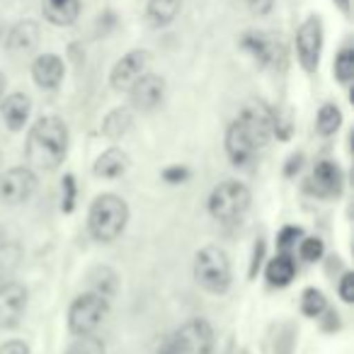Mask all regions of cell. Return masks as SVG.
<instances>
[{
	"label": "cell",
	"instance_id": "cell-1",
	"mask_svg": "<svg viewBox=\"0 0 354 354\" xmlns=\"http://www.w3.org/2000/svg\"><path fill=\"white\" fill-rule=\"evenodd\" d=\"M272 133V112L265 104H250L226 131V153L233 165H245L260 148L267 146Z\"/></svg>",
	"mask_w": 354,
	"mask_h": 354
},
{
	"label": "cell",
	"instance_id": "cell-2",
	"mask_svg": "<svg viewBox=\"0 0 354 354\" xmlns=\"http://www.w3.org/2000/svg\"><path fill=\"white\" fill-rule=\"evenodd\" d=\"M68 151V129L59 117H41L30 129L27 160L39 170H56Z\"/></svg>",
	"mask_w": 354,
	"mask_h": 354
},
{
	"label": "cell",
	"instance_id": "cell-3",
	"mask_svg": "<svg viewBox=\"0 0 354 354\" xmlns=\"http://www.w3.org/2000/svg\"><path fill=\"white\" fill-rule=\"evenodd\" d=\"M129 221V207L117 194H102L93 202L88 216V226L95 241L114 243L124 233Z\"/></svg>",
	"mask_w": 354,
	"mask_h": 354
},
{
	"label": "cell",
	"instance_id": "cell-4",
	"mask_svg": "<svg viewBox=\"0 0 354 354\" xmlns=\"http://www.w3.org/2000/svg\"><path fill=\"white\" fill-rule=\"evenodd\" d=\"M194 279L209 294H223L231 286V262L218 245H207L194 257Z\"/></svg>",
	"mask_w": 354,
	"mask_h": 354
},
{
	"label": "cell",
	"instance_id": "cell-5",
	"mask_svg": "<svg viewBox=\"0 0 354 354\" xmlns=\"http://www.w3.org/2000/svg\"><path fill=\"white\" fill-rule=\"evenodd\" d=\"M214 344L212 325L204 318L187 320L175 335L165 339L158 354H209Z\"/></svg>",
	"mask_w": 354,
	"mask_h": 354
},
{
	"label": "cell",
	"instance_id": "cell-6",
	"mask_svg": "<svg viewBox=\"0 0 354 354\" xmlns=\"http://www.w3.org/2000/svg\"><path fill=\"white\" fill-rule=\"evenodd\" d=\"M250 207V192L245 185L236 180H226L218 187H214L209 197V214L221 223H233L243 216Z\"/></svg>",
	"mask_w": 354,
	"mask_h": 354
},
{
	"label": "cell",
	"instance_id": "cell-7",
	"mask_svg": "<svg viewBox=\"0 0 354 354\" xmlns=\"http://www.w3.org/2000/svg\"><path fill=\"white\" fill-rule=\"evenodd\" d=\"M109 313V299L88 291L80 294L78 299L71 304L68 310V328L73 335H93L100 325L104 323Z\"/></svg>",
	"mask_w": 354,
	"mask_h": 354
},
{
	"label": "cell",
	"instance_id": "cell-8",
	"mask_svg": "<svg viewBox=\"0 0 354 354\" xmlns=\"http://www.w3.org/2000/svg\"><path fill=\"white\" fill-rule=\"evenodd\" d=\"M320 51H323V22L318 15H310L296 32V54H299L304 71L308 73L318 71Z\"/></svg>",
	"mask_w": 354,
	"mask_h": 354
},
{
	"label": "cell",
	"instance_id": "cell-9",
	"mask_svg": "<svg viewBox=\"0 0 354 354\" xmlns=\"http://www.w3.org/2000/svg\"><path fill=\"white\" fill-rule=\"evenodd\" d=\"M27 308V289L20 281H0V330H12L20 325Z\"/></svg>",
	"mask_w": 354,
	"mask_h": 354
},
{
	"label": "cell",
	"instance_id": "cell-10",
	"mask_svg": "<svg viewBox=\"0 0 354 354\" xmlns=\"http://www.w3.org/2000/svg\"><path fill=\"white\" fill-rule=\"evenodd\" d=\"M148 66H151V54L146 49L129 51L114 64L112 73H109V83L114 90H129L143 73H148Z\"/></svg>",
	"mask_w": 354,
	"mask_h": 354
},
{
	"label": "cell",
	"instance_id": "cell-11",
	"mask_svg": "<svg viewBox=\"0 0 354 354\" xmlns=\"http://www.w3.org/2000/svg\"><path fill=\"white\" fill-rule=\"evenodd\" d=\"M37 177L30 167H12L0 177V199L6 204H22L32 197Z\"/></svg>",
	"mask_w": 354,
	"mask_h": 354
},
{
	"label": "cell",
	"instance_id": "cell-12",
	"mask_svg": "<svg viewBox=\"0 0 354 354\" xmlns=\"http://www.w3.org/2000/svg\"><path fill=\"white\" fill-rule=\"evenodd\" d=\"M241 46L250 51L262 66H277L284 61V46H281L279 37L267 35V32H245Z\"/></svg>",
	"mask_w": 354,
	"mask_h": 354
},
{
	"label": "cell",
	"instance_id": "cell-13",
	"mask_svg": "<svg viewBox=\"0 0 354 354\" xmlns=\"http://www.w3.org/2000/svg\"><path fill=\"white\" fill-rule=\"evenodd\" d=\"M131 93V102L138 109H153L160 104L162 95H165V80L156 73H143L136 83L129 88Z\"/></svg>",
	"mask_w": 354,
	"mask_h": 354
},
{
	"label": "cell",
	"instance_id": "cell-14",
	"mask_svg": "<svg viewBox=\"0 0 354 354\" xmlns=\"http://www.w3.org/2000/svg\"><path fill=\"white\" fill-rule=\"evenodd\" d=\"M64 73H66L64 61L56 54H44L32 64V78L44 90H54L64 80Z\"/></svg>",
	"mask_w": 354,
	"mask_h": 354
},
{
	"label": "cell",
	"instance_id": "cell-15",
	"mask_svg": "<svg viewBox=\"0 0 354 354\" xmlns=\"http://www.w3.org/2000/svg\"><path fill=\"white\" fill-rule=\"evenodd\" d=\"M339 187H342V172H339V167L330 160H320L313 170V177H310V189L318 197H333V194L339 192Z\"/></svg>",
	"mask_w": 354,
	"mask_h": 354
},
{
	"label": "cell",
	"instance_id": "cell-16",
	"mask_svg": "<svg viewBox=\"0 0 354 354\" xmlns=\"http://www.w3.org/2000/svg\"><path fill=\"white\" fill-rule=\"evenodd\" d=\"M0 112H3V119L6 124L12 129V131H20L22 127L27 124L30 119V109H32V102L25 93H12L8 95L6 100H0Z\"/></svg>",
	"mask_w": 354,
	"mask_h": 354
},
{
	"label": "cell",
	"instance_id": "cell-17",
	"mask_svg": "<svg viewBox=\"0 0 354 354\" xmlns=\"http://www.w3.org/2000/svg\"><path fill=\"white\" fill-rule=\"evenodd\" d=\"M39 44V25L32 20H22L8 35V49L22 54V51H32Z\"/></svg>",
	"mask_w": 354,
	"mask_h": 354
},
{
	"label": "cell",
	"instance_id": "cell-18",
	"mask_svg": "<svg viewBox=\"0 0 354 354\" xmlns=\"http://www.w3.org/2000/svg\"><path fill=\"white\" fill-rule=\"evenodd\" d=\"M41 12L44 17L56 27H68L78 20L80 15V0H66L61 6H54V3H41Z\"/></svg>",
	"mask_w": 354,
	"mask_h": 354
},
{
	"label": "cell",
	"instance_id": "cell-19",
	"mask_svg": "<svg viewBox=\"0 0 354 354\" xmlns=\"http://www.w3.org/2000/svg\"><path fill=\"white\" fill-rule=\"evenodd\" d=\"M129 167V156L122 148H109L95 162V175L100 177H119L124 175Z\"/></svg>",
	"mask_w": 354,
	"mask_h": 354
},
{
	"label": "cell",
	"instance_id": "cell-20",
	"mask_svg": "<svg viewBox=\"0 0 354 354\" xmlns=\"http://www.w3.org/2000/svg\"><path fill=\"white\" fill-rule=\"evenodd\" d=\"M183 10V0H148V22L153 27H165Z\"/></svg>",
	"mask_w": 354,
	"mask_h": 354
},
{
	"label": "cell",
	"instance_id": "cell-21",
	"mask_svg": "<svg viewBox=\"0 0 354 354\" xmlns=\"http://www.w3.org/2000/svg\"><path fill=\"white\" fill-rule=\"evenodd\" d=\"M131 122H133L131 109H129V107H119V109H114V112H109L107 117H104L102 133L107 138H112V141H117V138H122L124 133L131 129Z\"/></svg>",
	"mask_w": 354,
	"mask_h": 354
},
{
	"label": "cell",
	"instance_id": "cell-22",
	"mask_svg": "<svg viewBox=\"0 0 354 354\" xmlns=\"http://www.w3.org/2000/svg\"><path fill=\"white\" fill-rule=\"evenodd\" d=\"M296 274V267H294V260L289 255H277L274 260L267 265V281L272 286H286L291 284Z\"/></svg>",
	"mask_w": 354,
	"mask_h": 354
},
{
	"label": "cell",
	"instance_id": "cell-23",
	"mask_svg": "<svg viewBox=\"0 0 354 354\" xmlns=\"http://www.w3.org/2000/svg\"><path fill=\"white\" fill-rule=\"evenodd\" d=\"M339 124H342V112L335 104H323L318 119H315V129H318L320 136H333L339 129Z\"/></svg>",
	"mask_w": 354,
	"mask_h": 354
},
{
	"label": "cell",
	"instance_id": "cell-24",
	"mask_svg": "<svg viewBox=\"0 0 354 354\" xmlns=\"http://www.w3.org/2000/svg\"><path fill=\"white\" fill-rule=\"evenodd\" d=\"M117 274H114L109 267H100V270H95L93 274V291L100 296H104V299H112L114 294H117Z\"/></svg>",
	"mask_w": 354,
	"mask_h": 354
},
{
	"label": "cell",
	"instance_id": "cell-25",
	"mask_svg": "<svg viewBox=\"0 0 354 354\" xmlns=\"http://www.w3.org/2000/svg\"><path fill=\"white\" fill-rule=\"evenodd\" d=\"M335 78L339 80V83H352L354 78V49H342L337 54V59H335Z\"/></svg>",
	"mask_w": 354,
	"mask_h": 354
},
{
	"label": "cell",
	"instance_id": "cell-26",
	"mask_svg": "<svg viewBox=\"0 0 354 354\" xmlns=\"http://www.w3.org/2000/svg\"><path fill=\"white\" fill-rule=\"evenodd\" d=\"M66 354H104V344L95 335H78L75 342L66 349Z\"/></svg>",
	"mask_w": 354,
	"mask_h": 354
},
{
	"label": "cell",
	"instance_id": "cell-27",
	"mask_svg": "<svg viewBox=\"0 0 354 354\" xmlns=\"http://www.w3.org/2000/svg\"><path fill=\"white\" fill-rule=\"evenodd\" d=\"M325 306H328V301H325L323 291H318V289H306L304 291V299H301V310H304L306 315H310V318H318V315L325 310Z\"/></svg>",
	"mask_w": 354,
	"mask_h": 354
},
{
	"label": "cell",
	"instance_id": "cell-28",
	"mask_svg": "<svg viewBox=\"0 0 354 354\" xmlns=\"http://www.w3.org/2000/svg\"><path fill=\"white\" fill-rule=\"evenodd\" d=\"M17 257H20V250L12 245H0V281H8L12 274V270L17 267Z\"/></svg>",
	"mask_w": 354,
	"mask_h": 354
},
{
	"label": "cell",
	"instance_id": "cell-29",
	"mask_svg": "<svg viewBox=\"0 0 354 354\" xmlns=\"http://www.w3.org/2000/svg\"><path fill=\"white\" fill-rule=\"evenodd\" d=\"M323 241L320 238H304L301 241V257H304L306 262H315L323 257Z\"/></svg>",
	"mask_w": 354,
	"mask_h": 354
},
{
	"label": "cell",
	"instance_id": "cell-30",
	"mask_svg": "<svg viewBox=\"0 0 354 354\" xmlns=\"http://www.w3.org/2000/svg\"><path fill=\"white\" fill-rule=\"evenodd\" d=\"M75 204V180L73 175L64 177V212H73Z\"/></svg>",
	"mask_w": 354,
	"mask_h": 354
},
{
	"label": "cell",
	"instance_id": "cell-31",
	"mask_svg": "<svg viewBox=\"0 0 354 354\" xmlns=\"http://www.w3.org/2000/svg\"><path fill=\"white\" fill-rule=\"evenodd\" d=\"M339 299H342L344 304H352L354 301V274L352 272H347V274L342 277V281H339Z\"/></svg>",
	"mask_w": 354,
	"mask_h": 354
},
{
	"label": "cell",
	"instance_id": "cell-32",
	"mask_svg": "<svg viewBox=\"0 0 354 354\" xmlns=\"http://www.w3.org/2000/svg\"><path fill=\"white\" fill-rule=\"evenodd\" d=\"M304 236V231L301 228H296V226H289V228H284V231L279 233V248H291V245H296V241Z\"/></svg>",
	"mask_w": 354,
	"mask_h": 354
},
{
	"label": "cell",
	"instance_id": "cell-33",
	"mask_svg": "<svg viewBox=\"0 0 354 354\" xmlns=\"http://www.w3.org/2000/svg\"><path fill=\"white\" fill-rule=\"evenodd\" d=\"M162 177H165V183L177 185V183H185V180H187V177H189V170H187V167L175 165V167H167V170L162 172Z\"/></svg>",
	"mask_w": 354,
	"mask_h": 354
},
{
	"label": "cell",
	"instance_id": "cell-34",
	"mask_svg": "<svg viewBox=\"0 0 354 354\" xmlns=\"http://www.w3.org/2000/svg\"><path fill=\"white\" fill-rule=\"evenodd\" d=\"M248 8H250L252 15L265 17V15H270L272 8H274V0H248Z\"/></svg>",
	"mask_w": 354,
	"mask_h": 354
},
{
	"label": "cell",
	"instance_id": "cell-35",
	"mask_svg": "<svg viewBox=\"0 0 354 354\" xmlns=\"http://www.w3.org/2000/svg\"><path fill=\"white\" fill-rule=\"evenodd\" d=\"M0 354H30V347L22 339H10V342L0 344Z\"/></svg>",
	"mask_w": 354,
	"mask_h": 354
},
{
	"label": "cell",
	"instance_id": "cell-36",
	"mask_svg": "<svg viewBox=\"0 0 354 354\" xmlns=\"http://www.w3.org/2000/svg\"><path fill=\"white\" fill-rule=\"evenodd\" d=\"M262 252H265V243H257L255 245V255H252V265H250V277H255L257 267H260V260H262Z\"/></svg>",
	"mask_w": 354,
	"mask_h": 354
},
{
	"label": "cell",
	"instance_id": "cell-37",
	"mask_svg": "<svg viewBox=\"0 0 354 354\" xmlns=\"http://www.w3.org/2000/svg\"><path fill=\"white\" fill-rule=\"evenodd\" d=\"M299 167H301V156H294L289 160V165H286V175H291V172L299 170Z\"/></svg>",
	"mask_w": 354,
	"mask_h": 354
},
{
	"label": "cell",
	"instance_id": "cell-38",
	"mask_svg": "<svg viewBox=\"0 0 354 354\" xmlns=\"http://www.w3.org/2000/svg\"><path fill=\"white\" fill-rule=\"evenodd\" d=\"M333 3L339 8V10L344 12V15H349V10H352V6H349V0H333Z\"/></svg>",
	"mask_w": 354,
	"mask_h": 354
},
{
	"label": "cell",
	"instance_id": "cell-39",
	"mask_svg": "<svg viewBox=\"0 0 354 354\" xmlns=\"http://www.w3.org/2000/svg\"><path fill=\"white\" fill-rule=\"evenodd\" d=\"M6 85H8V80H6V75L0 73V100H3V95H6Z\"/></svg>",
	"mask_w": 354,
	"mask_h": 354
},
{
	"label": "cell",
	"instance_id": "cell-40",
	"mask_svg": "<svg viewBox=\"0 0 354 354\" xmlns=\"http://www.w3.org/2000/svg\"><path fill=\"white\" fill-rule=\"evenodd\" d=\"M6 231H3V228H0V245H6Z\"/></svg>",
	"mask_w": 354,
	"mask_h": 354
},
{
	"label": "cell",
	"instance_id": "cell-41",
	"mask_svg": "<svg viewBox=\"0 0 354 354\" xmlns=\"http://www.w3.org/2000/svg\"><path fill=\"white\" fill-rule=\"evenodd\" d=\"M46 3H54V6H61V3H66V0H46Z\"/></svg>",
	"mask_w": 354,
	"mask_h": 354
},
{
	"label": "cell",
	"instance_id": "cell-42",
	"mask_svg": "<svg viewBox=\"0 0 354 354\" xmlns=\"http://www.w3.org/2000/svg\"><path fill=\"white\" fill-rule=\"evenodd\" d=\"M0 35H3V25H0Z\"/></svg>",
	"mask_w": 354,
	"mask_h": 354
}]
</instances>
